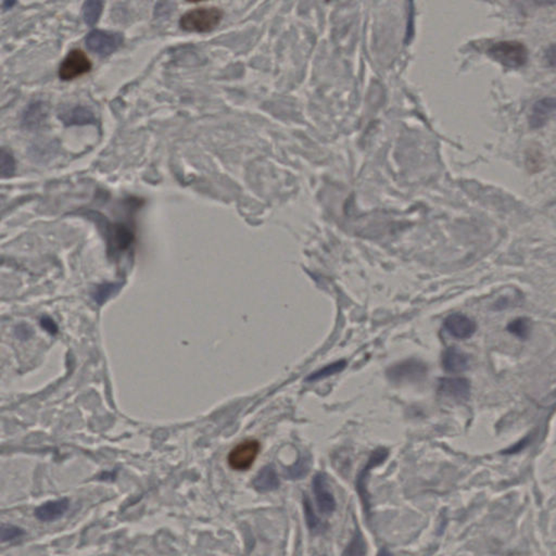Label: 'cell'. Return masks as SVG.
<instances>
[{
    "instance_id": "e0dca14e",
    "label": "cell",
    "mask_w": 556,
    "mask_h": 556,
    "mask_svg": "<svg viewBox=\"0 0 556 556\" xmlns=\"http://www.w3.org/2000/svg\"><path fill=\"white\" fill-rule=\"evenodd\" d=\"M101 12H103V3L96 0L86 1L83 7V17L86 24L94 26L100 18Z\"/></svg>"
},
{
    "instance_id": "d4e9b609",
    "label": "cell",
    "mask_w": 556,
    "mask_h": 556,
    "mask_svg": "<svg viewBox=\"0 0 556 556\" xmlns=\"http://www.w3.org/2000/svg\"><path fill=\"white\" fill-rule=\"evenodd\" d=\"M40 325L44 330H47L50 334L54 335L58 332V326H57L56 323L54 322L52 318H48V316H42V320H40Z\"/></svg>"
},
{
    "instance_id": "ba28073f",
    "label": "cell",
    "mask_w": 556,
    "mask_h": 556,
    "mask_svg": "<svg viewBox=\"0 0 556 556\" xmlns=\"http://www.w3.org/2000/svg\"><path fill=\"white\" fill-rule=\"evenodd\" d=\"M313 491L315 494L316 503L318 509L323 514H330L336 509V501L328 486V477L323 473H318L314 476Z\"/></svg>"
},
{
    "instance_id": "7a4b0ae2",
    "label": "cell",
    "mask_w": 556,
    "mask_h": 556,
    "mask_svg": "<svg viewBox=\"0 0 556 556\" xmlns=\"http://www.w3.org/2000/svg\"><path fill=\"white\" fill-rule=\"evenodd\" d=\"M494 60L507 68H521L528 60V50L523 42L505 40L493 44L488 50Z\"/></svg>"
},
{
    "instance_id": "52a82bcc",
    "label": "cell",
    "mask_w": 556,
    "mask_h": 556,
    "mask_svg": "<svg viewBox=\"0 0 556 556\" xmlns=\"http://www.w3.org/2000/svg\"><path fill=\"white\" fill-rule=\"evenodd\" d=\"M91 62L82 50H72L64 59L59 70V76L64 81L73 80L91 71Z\"/></svg>"
},
{
    "instance_id": "cb8c5ba5",
    "label": "cell",
    "mask_w": 556,
    "mask_h": 556,
    "mask_svg": "<svg viewBox=\"0 0 556 556\" xmlns=\"http://www.w3.org/2000/svg\"><path fill=\"white\" fill-rule=\"evenodd\" d=\"M308 468H310V461H308V458H300L295 466H292L291 468L288 470L287 476L289 477L290 480H299V478L306 476V473L308 472Z\"/></svg>"
},
{
    "instance_id": "8fae6325",
    "label": "cell",
    "mask_w": 556,
    "mask_h": 556,
    "mask_svg": "<svg viewBox=\"0 0 556 556\" xmlns=\"http://www.w3.org/2000/svg\"><path fill=\"white\" fill-rule=\"evenodd\" d=\"M441 364L446 372H464L470 367V357L456 347H450L442 354Z\"/></svg>"
},
{
    "instance_id": "d6986e66",
    "label": "cell",
    "mask_w": 556,
    "mask_h": 556,
    "mask_svg": "<svg viewBox=\"0 0 556 556\" xmlns=\"http://www.w3.org/2000/svg\"><path fill=\"white\" fill-rule=\"evenodd\" d=\"M69 124H87L95 121L94 115L85 108H76L68 117H64Z\"/></svg>"
},
{
    "instance_id": "4fadbf2b",
    "label": "cell",
    "mask_w": 556,
    "mask_h": 556,
    "mask_svg": "<svg viewBox=\"0 0 556 556\" xmlns=\"http://www.w3.org/2000/svg\"><path fill=\"white\" fill-rule=\"evenodd\" d=\"M555 109L554 98H545L533 105L531 115V125L533 129L545 127Z\"/></svg>"
},
{
    "instance_id": "2e32d148",
    "label": "cell",
    "mask_w": 556,
    "mask_h": 556,
    "mask_svg": "<svg viewBox=\"0 0 556 556\" xmlns=\"http://www.w3.org/2000/svg\"><path fill=\"white\" fill-rule=\"evenodd\" d=\"M346 360L337 361V362L323 367V369L314 372L313 374L310 375L306 378V381H320V379L328 378V377L332 376V375L337 374V373L342 372L346 369Z\"/></svg>"
},
{
    "instance_id": "603a6c76",
    "label": "cell",
    "mask_w": 556,
    "mask_h": 556,
    "mask_svg": "<svg viewBox=\"0 0 556 556\" xmlns=\"http://www.w3.org/2000/svg\"><path fill=\"white\" fill-rule=\"evenodd\" d=\"M304 512H306V523H308V528L311 529L312 533H320L323 529V523H320V519H318L314 514L313 509H312L311 502L308 498H304Z\"/></svg>"
},
{
    "instance_id": "277c9868",
    "label": "cell",
    "mask_w": 556,
    "mask_h": 556,
    "mask_svg": "<svg viewBox=\"0 0 556 556\" xmlns=\"http://www.w3.org/2000/svg\"><path fill=\"white\" fill-rule=\"evenodd\" d=\"M261 446L257 440H245L237 444L234 449L229 452L228 465L234 470H247L253 465V463L259 456Z\"/></svg>"
},
{
    "instance_id": "7402d4cb",
    "label": "cell",
    "mask_w": 556,
    "mask_h": 556,
    "mask_svg": "<svg viewBox=\"0 0 556 556\" xmlns=\"http://www.w3.org/2000/svg\"><path fill=\"white\" fill-rule=\"evenodd\" d=\"M25 535V531L21 527L13 525H1L0 526V543H10L14 540L20 539Z\"/></svg>"
},
{
    "instance_id": "7c38bea8",
    "label": "cell",
    "mask_w": 556,
    "mask_h": 556,
    "mask_svg": "<svg viewBox=\"0 0 556 556\" xmlns=\"http://www.w3.org/2000/svg\"><path fill=\"white\" fill-rule=\"evenodd\" d=\"M70 507L68 499L48 501L35 509V517L40 521H54L66 514Z\"/></svg>"
},
{
    "instance_id": "484cf974",
    "label": "cell",
    "mask_w": 556,
    "mask_h": 556,
    "mask_svg": "<svg viewBox=\"0 0 556 556\" xmlns=\"http://www.w3.org/2000/svg\"><path fill=\"white\" fill-rule=\"evenodd\" d=\"M16 334H17L18 338L22 339V340H26V339L32 337L33 330H32L30 326L25 325V324H21V325L16 328Z\"/></svg>"
},
{
    "instance_id": "5bb4252c",
    "label": "cell",
    "mask_w": 556,
    "mask_h": 556,
    "mask_svg": "<svg viewBox=\"0 0 556 556\" xmlns=\"http://www.w3.org/2000/svg\"><path fill=\"white\" fill-rule=\"evenodd\" d=\"M279 478L277 473L272 466H265L260 470L259 474L253 480V487L259 492L265 493L277 490L279 487Z\"/></svg>"
},
{
    "instance_id": "ffe728a7",
    "label": "cell",
    "mask_w": 556,
    "mask_h": 556,
    "mask_svg": "<svg viewBox=\"0 0 556 556\" xmlns=\"http://www.w3.org/2000/svg\"><path fill=\"white\" fill-rule=\"evenodd\" d=\"M16 172V161L13 156L8 150L0 148V175L8 176L13 175Z\"/></svg>"
},
{
    "instance_id": "8992f818",
    "label": "cell",
    "mask_w": 556,
    "mask_h": 556,
    "mask_svg": "<svg viewBox=\"0 0 556 556\" xmlns=\"http://www.w3.org/2000/svg\"><path fill=\"white\" fill-rule=\"evenodd\" d=\"M389 451L388 450L386 449V448H378V449L375 450L373 452L372 456H369V461H367L366 465L364 466L362 470H361L360 474L358 475L357 477V482H355V486H357V490H358L359 496H360L361 500H362L363 505H364L365 511H366L367 514H369V507H371V504H369V492H367V480H369V473L373 468H376V466L381 465V463L385 462L386 458H388Z\"/></svg>"
},
{
    "instance_id": "ac0fdd59",
    "label": "cell",
    "mask_w": 556,
    "mask_h": 556,
    "mask_svg": "<svg viewBox=\"0 0 556 556\" xmlns=\"http://www.w3.org/2000/svg\"><path fill=\"white\" fill-rule=\"evenodd\" d=\"M507 330L511 334L516 336L517 338L525 339L528 338L529 332H531V320L527 318H519L513 322L509 323L507 325Z\"/></svg>"
},
{
    "instance_id": "30bf717a",
    "label": "cell",
    "mask_w": 556,
    "mask_h": 556,
    "mask_svg": "<svg viewBox=\"0 0 556 556\" xmlns=\"http://www.w3.org/2000/svg\"><path fill=\"white\" fill-rule=\"evenodd\" d=\"M444 326L446 332L456 339L470 338L477 330L476 323L468 316L461 313L448 316L444 320Z\"/></svg>"
},
{
    "instance_id": "4316f807",
    "label": "cell",
    "mask_w": 556,
    "mask_h": 556,
    "mask_svg": "<svg viewBox=\"0 0 556 556\" xmlns=\"http://www.w3.org/2000/svg\"><path fill=\"white\" fill-rule=\"evenodd\" d=\"M528 441H529L528 438H525V439L521 440V441H519V444H515V446H512L511 449L506 450V451L503 452V453L505 454L516 453V452L523 450V448H525V446H526L527 444H528Z\"/></svg>"
},
{
    "instance_id": "44dd1931",
    "label": "cell",
    "mask_w": 556,
    "mask_h": 556,
    "mask_svg": "<svg viewBox=\"0 0 556 556\" xmlns=\"http://www.w3.org/2000/svg\"><path fill=\"white\" fill-rule=\"evenodd\" d=\"M121 287L122 284H105V285L99 286L94 294L95 301L99 304L105 303L111 296L119 291Z\"/></svg>"
},
{
    "instance_id": "5b68a950",
    "label": "cell",
    "mask_w": 556,
    "mask_h": 556,
    "mask_svg": "<svg viewBox=\"0 0 556 556\" xmlns=\"http://www.w3.org/2000/svg\"><path fill=\"white\" fill-rule=\"evenodd\" d=\"M122 42L123 36L121 34L105 30H94L86 38L88 50L103 57L112 54L121 46Z\"/></svg>"
},
{
    "instance_id": "9c48e42d",
    "label": "cell",
    "mask_w": 556,
    "mask_h": 556,
    "mask_svg": "<svg viewBox=\"0 0 556 556\" xmlns=\"http://www.w3.org/2000/svg\"><path fill=\"white\" fill-rule=\"evenodd\" d=\"M438 393L456 401H465L470 395V383L463 377L440 378Z\"/></svg>"
},
{
    "instance_id": "83f0119b",
    "label": "cell",
    "mask_w": 556,
    "mask_h": 556,
    "mask_svg": "<svg viewBox=\"0 0 556 556\" xmlns=\"http://www.w3.org/2000/svg\"><path fill=\"white\" fill-rule=\"evenodd\" d=\"M377 556H393L388 550L386 549V548H383L381 551L378 552V555Z\"/></svg>"
},
{
    "instance_id": "6da1fadb",
    "label": "cell",
    "mask_w": 556,
    "mask_h": 556,
    "mask_svg": "<svg viewBox=\"0 0 556 556\" xmlns=\"http://www.w3.org/2000/svg\"><path fill=\"white\" fill-rule=\"evenodd\" d=\"M223 19V11L218 7H202L190 10L180 18V28L187 32L206 33L214 30Z\"/></svg>"
},
{
    "instance_id": "3957f363",
    "label": "cell",
    "mask_w": 556,
    "mask_h": 556,
    "mask_svg": "<svg viewBox=\"0 0 556 556\" xmlns=\"http://www.w3.org/2000/svg\"><path fill=\"white\" fill-rule=\"evenodd\" d=\"M427 374V365L417 359H409L393 364L386 372V376L393 383H421Z\"/></svg>"
},
{
    "instance_id": "9a60e30c",
    "label": "cell",
    "mask_w": 556,
    "mask_h": 556,
    "mask_svg": "<svg viewBox=\"0 0 556 556\" xmlns=\"http://www.w3.org/2000/svg\"><path fill=\"white\" fill-rule=\"evenodd\" d=\"M342 556H366V543L360 529H357Z\"/></svg>"
}]
</instances>
